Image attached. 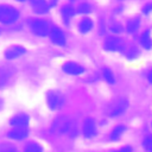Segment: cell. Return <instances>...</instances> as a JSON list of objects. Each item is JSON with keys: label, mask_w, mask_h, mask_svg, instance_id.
Returning <instances> with one entry per match:
<instances>
[{"label": "cell", "mask_w": 152, "mask_h": 152, "mask_svg": "<svg viewBox=\"0 0 152 152\" xmlns=\"http://www.w3.org/2000/svg\"><path fill=\"white\" fill-rule=\"evenodd\" d=\"M24 151H25V152H43V148H42V146H40L39 144H37V142H28V144L25 146Z\"/></svg>", "instance_id": "7402d4cb"}, {"label": "cell", "mask_w": 152, "mask_h": 152, "mask_svg": "<svg viewBox=\"0 0 152 152\" xmlns=\"http://www.w3.org/2000/svg\"><path fill=\"white\" fill-rule=\"evenodd\" d=\"M125 129H126V127L124 125H118L116 127H114L113 131H112V133H110V140H113V141L119 140L120 137L124 134Z\"/></svg>", "instance_id": "d6986e66"}, {"label": "cell", "mask_w": 152, "mask_h": 152, "mask_svg": "<svg viewBox=\"0 0 152 152\" xmlns=\"http://www.w3.org/2000/svg\"><path fill=\"white\" fill-rule=\"evenodd\" d=\"M127 107H128V101L126 99H119L112 103V106L109 108V115L110 116H119L122 113H125Z\"/></svg>", "instance_id": "8992f818"}, {"label": "cell", "mask_w": 152, "mask_h": 152, "mask_svg": "<svg viewBox=\"0 0 152 152\" xmlns=\"http://www.w3.org/2000/svg\"><path fill=\"white\" fill-rule=\"evenodd\" d=\"M78 28L82 33H88L93 28V21L89 18H83L78 24Z\"/></svg>", "instance_id": "e0dca14e"}, {"label": "cell", "mask_w": 152, "mask_h": 152, "mask_svg": "<svg viewBox=\"0 0 152 152\" xmlns=\"http://www.w3.org/2000/svg\"><path fill=\"white\" fill-rule=\"evenodd\" d=\"M19 12L8 5H0V23L1 24H13L18 20Z\"/></svg>", "instance_id": "6da1fadb"}, {"label": "cell", "mask_w": 152, "mask_h": 152, "mask_svg": "<svg viewBox=\"0 0 152 152\" xmlns=\"http://www.w3.org/2000/svg\"><path fill=\"white\" fill-rule=\"evenodd\" d=\"M124 51H125V55H126V57H127L128 59H135V58H138L139 55H140V51H139V49H138L135 45H131L129 48H127V49L124 50Z\"/></svg>", "instance_id": "ac0fdd59"}, {"label": "cell", "mask_w": 152, "mask_h": 152, "mask_svg": "<svg viewBox=\"0 0 152 152\" xmlns=\"http://www.w3.org/2000/svg\"><path fill=\"white\" fill-rule=\"evenodd\" d=\"M25 52H26L25 48H23L20 45H13V46L8 48L5 51V57H6V59H10L11 61V59H15V58L23 56Z\"/></svg>", "instance_id": "30bf717a"}, {"label": "cell", "mask_w": 152, "mask_h": 152, "mask_svg": "<svg viewBox=\"0 0 152 152\" xmlns=\"http://www.w3.org/2000/svg\"><path fill=\"white\" fill-rule=\"evenodd\" d=\"M0 152H17V150L11 144H0Z\"/></svg>", "instance_id": "cb8c5ba5"}, {"label": "cell", "mask_w": 152, "mask_h": 152, "mask_svg": "<svg viewBox=\"0 0 152 152\" xmlns=\"http://www.w3.org/2000/svg\"><path fill=\"white\" fill-rule=\"evenodd\" d=\"M110 30L114 32V33H119L121 30H122V27L120 26V24H118V23H115V24H113L112 26H110Z\"/></svg>", "instance_id": "4316f807"}, {"label": "cell", "mask_w": 152, "mask_h": 152, "mask_svg": "<svg viewBox=\"0 0 152 152\" xmlns=\"http://www.w3.org/2000/svg\"><path fill=\"white\" fill-rule=\"evenodd\" d=\"M70 128H71V122L66 116L57 118L51 126V131L55 134H64V133L69 132Z\"/></svg>", "instance_id": "277c9868"}, {"label": "cell", "mask_w": 152, "mask_h": 152, "mask_svg": "<svg viewBox=\"0 0 152 152\" xmlns=\"http://www.w3.org/2000/svg\"><path fill=\"white\" fill-rule=\"evenodd\" d=\"M151 152H152V151H151Z\"/></svg>", "instance_id": "f546056e"}, {"label": "cell", "mask_w": 152, "mask_h": 152, "mask_svg": "<svg viewBox=\"0 0 152 152\" xmlns=\"http://www.w3.org/2000/svg\"><path fill=\"white\" fill-rule=\"evenodd\" d=\"M46 103L49 106L50 109L52 110H57L61 109L64 103H65V99L63 96V94L58 90H50L46 94Z\"/></svg>", "instance_id": "7a4b0ae2"}, {"label": "cell", "mask_w": 152, "mask_h": 152, "mask_svg": "<svg viewBox=\"0 0 152 152\" xmlns=\"http://www.w3.org/2000/svg\"><path fill=\"white\" fill-rule=\"evenodd\" d=\"M103 78H104L106 82L109 83V84H114V83H115L114 74H113L112 70L108 69V68H104V69H103Z\"/></svg>", "instance_id": "44dd1931"}, {"label": "cell", "mask_w": 152, "mask_h": 152, "mask_svg": "<svg viewBox=\"0 0 152 152\" xmlns=\"http://www.w3.org/2000/svg\"><path fill=\"white\" fill-rule=\"evenodd\" d=\"M62 69H63V71L65 74H69V75H81L84 71V68L82 65H80L78 63H75V62H66V63H64Z\"/></svg>", "instance_id": "9c48e42d"}, {"label": "cell", "mask_w": 152, "mask_h": 152, "mask_svg": "<svg viewBox=\"0 0 152 152\" xmlns=\"http://www.w3.org/2000/svg\"><path fill=\"white\" fill-rule=\"evenodd\" d=\"M147 81H148V82L152 84V69H151V70L147 72Z\"/></svg>", "instance_id": "f1b7e54d"}, {"label": "cell", "mask_w": 152, "mask_h": 152, "mask_svg": "<svg viewBox=\"0 0 152 152\" xmlns=\"http://www.w3.org/2000/svg\"><path fill=\"white\" fill-rule=\"evenodd\" d=\"M30 27H31V31L36 34V36H39V37H45L50 33V25L46 20H43V19H33L31 23H30Z\"/></svg>", "instance_id": "3957f363"}, {"label": "cell", "mask_w": 152, "mask_h": 152, "mask_svg": "<svg viewBox=\"0 0 152 152\" xmlns=\"http://www.w3.org/2000/svg\"><path fill=\"white\" fill-rule=\"evenodd\" d=\"M118 152H132V148H131L129 146H125V147L120 148Z\"/></svg>", "instance_id": "83f0119b"}, {"label": "cell", "mask_w": 152, "mask_h": 152, "mask_svg": "<svg viewBox=\"0 0 152 152\" xmlns=\"http://www.w3.org/2000/svg\"><path fill=\"white\" fill-rule=\"evenodd\" d=\"M28 121H30L28 115H26V114H18V115L13 116L10 120V124L13 127H26Z\"/></svg>", "instance_id": "7c38bea8"}, {"label": "cell", "mask_w": 152, "mask_h": 152, "mask_svg": "<svg viewBox=\"0 0 152 152\" xmlns=\"http://www.w3.org/2000/svg\"><path fill=\"white\" fill-rule=\"evenodd\" d=\"M139 27H140V19L138 17L129 19L126 24V31L128 33H135L139 30Z\"/></svg>", "instance_id": "9a60e30c"}, {"label": "cell", "mask_w": 152, "mask_h": 152, "mask_svg": "<svg viewBox=\"0 0 152 152\" xmlns=\"http://www.w3.org/2000/svg\"><path fill=\"white\" fill-rule=\"evenodd\" d=\"M50 39L52 43H55L56 45H59V46H63L65 45V36L63 33V31L58 27H52L50 30Z\"/></svg>", "instance_id": "52a82bcc"}, {"label": "cell", "mask_w": 152, "mask_h": 152, "mask_svg": "<svg viewBox=\"0 0 152 152\" xmlns=\"http://www.w3.org/2000/svg\"><path fill=\"white\" fill-rule=\"evenodd\" d=\"M82 131H83V135L86 138H93L96 134V125H95L94 119L87 118L84 120V122H83Z\"/></svg>", "instance_id": "ba28073f"}, {"label": "cell", "mask_w": 152, "mask_h": 152, "mask_svg": "<svg viewBox=\"0 0 152 152\" xmlns=\"http://www.w3.org/2000/svg\"><path fill=\"white\" fill-rule=\"evenodd\" d=\"M140 44L146 50L152 49V36H151V31L146 30V31L142 32V34L140 36Z\"/></svg>", "instance_id": "5bb4252c"}, {"label": "cell", "mask_w": 152, "mask_h": 152, "mask_svg": "<svg viewBox=\"0 0 152 152\" xmlns=\"http://www.w3.org/2000/svg\"><path fill=\"white\" fill-rule=\"evenodd\" d=\"M104 49L107 51L112 52H118V51H124L125 50V43L120 37L116 36H110L104 40Z\"/></svg>", "instance_id": "5b68a950"}, {"label": "cell", "mask_w": 152, "mask_h": 152, "mask_svg": "<svg viewBox=\"0 0 152 152\" xmlns=\"http://www.w3.org/2000/svg\"><path fill=\"white\" fill-rule=\"evenodd\" d=\"M142 146H144L145 150H147V151H150V152L152 151V135H148V137H146V138L144 139Z\"/></svg>", "instance_id": "d4e9b609"}, {"label": "cell", "mask_w": 152, "mask_h": 152, "mask_svg": "<svg viewBox=\"0 0 152 152\" xmlns=\"http://www.w3.org/2000/svg\"><path fill=\"white\" fill-rule=\"evenodd\" d=\"M28 131L26 129V127H14L12 131L8 132V138L14 139V140H23L27 137Z\"/></svg>", "instance_id": "8fae6325"}, {"label": "cell", "mask_w": 152, "mask_h": 152, "mask_svg": "<svg viewBox=\"0 0 152 152\" xmlns=\"http://www.w3.org/2000/svg\"><path fill=\"white\" fill-rule=\"evenodd\" d=\"M77 12L81 14H88L91 12V6L89 4H81L77 8Z\"/></svg>", "instance_id": "603a6c76"}, {"label": "cell", "mask_w": 152, "mask_h": 152, "mask_svg": "<svg viewBox=\"0 0 152 152\" xmlns=\"http://www.w3.org/2000/svg\"><path fill=\"white\" fill-rule=\"evenodd\" d=\"M11 75H12L11 69L5 68V66H0V87L5 86L7 83V81L11 78Z\"/></svg>", "instance_id": "2e32d148"}, {"label": "cell", "mask_w": 152, "mask_h": 152, "mask_svg": "<svg viewBox=\"0 0 152 152\" xmlns=\"http://www.w3.org/2000/svg\"><path fill=\"white\" fill-rule=\"evenodd\" d=\"M142 13H144L145 15H148V14L152 13V2L146 4V5L142 7Z\"/></svg>", "instance_id": "484cf974"}, {"label": "cell", "mask_w": 152, "mask_h": 152, "mask_svg": "<svg viewBox=\"0 0 152 152\" xmlns=\"http://www.w3.org/2000/svg\"><path fill=\"white\" fill-rule=\"evenodd\" d=\"M75 14V8L71 6H64L62 8V15H63V20L64 23H69V19Z\"/></svg>", "instance_id": "ffe728a7"}, {"label": "cell", "mask_w": 152, "mask_h": 152, "mask_svg": "<svg viewBox=\"0 0 152 152\" xmlns=\"http://www.w3.org/2000/svg\"><path fill=\"white\" fill-rule=\"evenodd\" d=\"M30 2H31L33 11L38 14L46 13L49 10V5H48L46 0H30Z\"/></svg>", "instance_id": "4fadbf2b"}]
</instances>
